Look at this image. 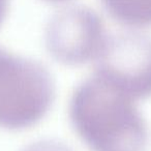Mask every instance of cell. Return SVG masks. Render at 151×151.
Returning <instances> with one entry per match:
<instances>
[{
    "mask_svg": "<svg viewBox=\"0 0 151 151\" xmlns=\"http://www.w3.org/2000/svg\"><path fill=\"white\" fill-rule=\"evenodd\" d=\"M23 151H73L68 146L56 140H40L25 147Z\"/></svg>",
    "mask_w": 151,
    "mask_h": 151,
    "instance_id": "obj_6",
    "label": "cell"
},
{
    "mask_svg": "<svg viewBox=\"0 0 151 151\" xmlns=\"http://www.w3.org/2000/svg\"><path fill=\"white\" fill-rule=\"evenodd\" d=\"M134 101L94 75L73 91L70 122L91 151H146L148 128Z\"/></svg>",
    "mask_w": 151,
    "mask_h": 151,
    "instance_id": "obj_1",
    "label": "cell"
},
{
    "mask_svg": "<svg viewBox=\"0 0 151 151\" xmlns=\"http://www.w3.org/2000/svg\"><path fill=\"white\" fill-rule=\"evenodd\" d=\"M56 94L45 65L0 48V127L21 130L48 114Z\"/></svg>",
    "mask_w": 151,
    "mask_h": 151,
    "instance_id": "obj_2",
    "label": "cell"
},
{
    "mask_svg": "<svg viewBox=\"0 0 151 151\" xmlns=\"http://www.w3.org/2000/svg\"><path fill=\"white\" fill-rule=\"evenodd\" d=\"M46 1L53 2V3H58V2H64V1H67V0H46Z\"/></svg>",
    "mask_w": 151,
    "mask_h": 151,
    "instance_id": "obj_8",
    "label": "cell"
},
{
    "mask_svg": "<svg viewBox=\"0 0 151 151\" xmlns=\"http://www.w3.org/2000/svg\"><path fill=\"white\" fill-rule=\"evenodd\" d=\"M108 35L103 20L85 6H70L57 13L45 31L48 52L65 65H82L96 59Z\"/></svg>",
    "mask_w": 151,
    "mask_h": 151,
    "instance_id": "obj_4",
    "label": "cell"
},
{
    "mask_svg": "<svg viewBox=\"0 0 151 151\" xmlns=\"http://www.w3.org/2000/svg\"><path fill=\"white\" fill-rule=\"evenodd\" d=\"M95 75L134 101L151 97V38L138 32L108 36Z\"/></svg>",
    "mask_w": 151,
    "mask_h": 151,
    "instance_id": "obj_3",
    "label": "cell"
},
{
    "mask_svg": "<svg viewBox=\"0 0 151 151\" xmlns=\"http://www.w3.org/2000/svg\"><path fill=\"white\" fill-rule=\"evenodd\" d=\"M115 21L132 28L151 27V0H101Z\"/></svg>",
    "mask_w": 151,
    "mask_h": 151,
    "instance_id": "obj_5",
    "label": "cell"
},
{
    "mask_svg": "<svg viewBox=\"0 0 151 151\" xmlns=\"http://www.w3.org/2000/svg\"><path fill=\"white\" fill-rule=\"evenodd\" d=\"M9 7V0H0V25L2 24Z\"/></svg>",
    "mask_w": 151,
    "mask_h": 151,
    "instance_id": "obj_7",
    "label": "cell"
}]
</instances>
